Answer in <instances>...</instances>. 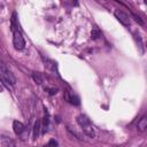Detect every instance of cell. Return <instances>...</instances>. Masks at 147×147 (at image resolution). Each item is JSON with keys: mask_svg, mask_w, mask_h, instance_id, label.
Segmentation results:
<instances>
[{"mask_svg": "<svg viewBox=\"0 0 147 147\" xmlns=\"http://www.w3.org/2000/svg\"><path fill=\"white\" fill-rule=\"evenodd\" d=\"M114 15H115V17L118 20V22L122 23L124 26H130V24H131L130 17H129V15H127L126 13H124V11H122V10H119V9H116L115 13H114Z\"/></svg>", "mask_w": 147, "mask_h": 147, "instance_id": "cell-4", "label": "cell"}, {"mask_svg": "<svg viewBox=\"0 0 147 147\" xmlns=\"http://www.w3.org/2000/svg\"><path fill=\"white\" fill-rule=\"evenodd\" d=\"M40 130H41V123L40 121H37L33 125V138L37 139L40 136Z\"/></svg>", "mask_w": 147, "mask_h": 147, "instance_id": "cell-7", "label": "cell"}, {"mask_svg": "<svg viewBox=\"0 0 147 147\" xmlns=\"http://www.w3.org/2000/svg\"><path fill=\"white\" fill-rule=\"evenodd\" d=\"M32 78H33V80H34L38 85H40V84L42 83V77H41V75H40V74H37V72L32 74Z\"/></svg>", "mask_w": 147, "mask_h": 147, "instance_id": "cell-11", "label": "cell"}, {"mask_svg": "<svg viewBox=\"0 0 147 147\" xmlns=\"http://www.w3.org/2000/svg\"><path fill=\"white\" fill-rule=\"evenodd\" d=\"M0 146L1 147H14L15 144L9 138H7L5 136H1V138H0Z\"/></svg>", "mask_w": 147, "mask_h": 147, "instance_id": "cell-6", "label": "cell"}, {"mask_svg": "<svg viewBox=\"0 0 147 147\" xmlns=\"http://www.w3.org/2000/svg\"><path fill=\"white\" fill-rule=\"evenodd\" d=\"M133 36H134L136 42H137V45H138V47H139V49H140V53H142V52H144V45H142V39H141L140 34H139V33H134Z\"/></svg>", "mask_w": 147, "mask_h": 147, "instance_id": "cell-10", "label": "cell"}, {"mask_svg": "<svg viewBox=\"0 0 147 147\" xmlns=\"http://www.w3.org/2000/svg\"><path fill=\"white\" fill-rule=\"evenodd\" d=\"M0 76H1V80H2L3 84H7V85H15V83H16L15 76H14L13 72L6 67L5 63H1V64H0Z\"/></svg>", "mask_w": 147, "mask_h": 147, "instance_id": "cell-2", "label": "cell"}, {"mask_svg": "<svg viewBox=\"0 0 147 147\" xmlns=\"http://www.w3.org/2000/svg\"><path fill=\"white\" fill-rule=\"evenodd\" d=\"M77 123L79 124V126L82 127V130H83V132L86 134V136H88V137H91V138H93L94 136H95V132H94V130H93V126H92V124H91V122H90V119H88V117L87 116H85V115H79L78 117H77Z\"/></svg>", "mask_w": 147, "mask_h": 147, "instance_id": "cell-1", "label": "cell"}, {"mask_svg": "<svg viewBox=\"0 0 147 147\" xmlns=\"http://www.w3.org/2000/svg\"><path fill=\"white\" fill-rule=\"evenodd\" d=\"M100 37H101V33L99 32V30L93 29V30H92V32H91V38H92L93 40H96V39H99Z\"/></svg>", "mask_w": 147, "mask_h": 147, "instance_id": "cell-12", "label": "cell"}, {"mask_svg": "<svg viewBox=\"0 0 147 147\" xmlns=\"http://www.w3.org/2000/svg\"><path fill=\"white\" fill-rule=\"evenodd\" d=\"M65 98H67V100H68L70 103H72V105H79V99H78V96H76L75 94L67 93Z\"/></svg>", "mask_w": 147, "mask_h": 147, "instance_id": "cell-9", "label": "cell"}, {"mask_svg": "<svg viewBox=\"0 0 147 147\" xmlns=\"http://www.w3.org/2000/svg\"><path fill=\"white\" fill-rule=\"evenodd\" d=\"M146 47H147V45H146Z\"/></svg>", "mask_w": 147, "mask_h": 147, "instance_id": "cell-15", "label": "cell"}, {"mask_svg": "<svg viewBox=\"0 0 147 147\" xmlns=\"http://www.w3.org/2000/svg\"><path fill=\"white\" fill-rule=\"evenodd\" d=\"M49 145H53V146H57V142L55 140H51L49 141Z\"/></svg>", "mask_w": 147, "mask_h": 147, "instance_id": "cell-14", "label": "cell"}, {"mask_svg": "<svg viewBox=\"0 0 147 147\" xmlns=\"http://www.w3.org/2000/svg\"><path fill=\"white\" fill-rule=\"evenodd\" d=\"M137 127H138L139 131H145V130L147 129V116H144V117L138 122Z\"/></svg>", "mask_w": 147, "mask_h": 147, "instance_id": "cell-8", "label": "cell"}, {"mask_svg": "<svg viewBox=\"0 0 147 147\" xmlns=\"http://www.w3.org/2000/svg\"><path fill=\"white\" fill-rule=\"evenodd\" d=\"M13 130H14V132H15L16 134L21 136V134L25 131V126H24V124H23L22 122L14 121V122H13Z\"/></svg>", "mask_w": 147, "mask_h": 147, "instance_id": "cell-5", "label": "cell"}, {"mask_svg": "<svg viewBox=\"0 0 147 147\" xmlns=\"http://www.w3.org/2000/svg\"><path fill=\"white\" fill-rule=\"evenodd\" d=\"M132 16H133V17H134V20H136V21H137V22H138V23H139V24H141V25H142V24H144V22H142V20H141V18H140V17H139V16H137V15H136V14H132Z\"/></svg>", "mask_w": 147, "mask_h": 147, "instance_id": "cell-13", "label": "cell"}, {"mask_svg": "<svg viewBox=\"0 0 147 147\" xmlns=\"http://www.w3.org/2000/svg\"><path fill=\"white\" fill-rule=\"evenodd\" d=\"M13 45L17 51H22L25 47V40L22 36V33L18 30H14L13 33Z\"/></svg>", "mask_w": 147, "mask_h": 147, "instance_id": "cell-3", "label": "cell"}]
</instances>
